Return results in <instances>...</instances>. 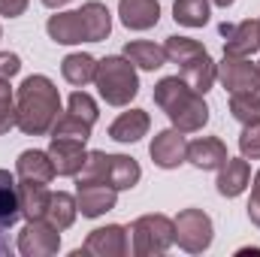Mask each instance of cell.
Masks as SVG:
<instances>
[{"instance_id": "cell-28", "label": "cell", "mask_w": 260, "mask_h": 257, "mask_svg": "<svg viewBox=\"0 0 260 257\" xmlns=\"http://www.w3.org/2000/svg\"><path fill=\"white\" fill-rule=\"evenodd\" d=\"M91 127H94V124L82 121L79 115H73V112L67 109L64 115H58V121L52 124V139H82V142H88Z\"/></svg>"}, {"instance_id": "cell-21", "label": "cell", "mask_w": 260, "mask_h": 257, "mask_svg": "<svg viewBox=\"0 0 260 257\" xmlns=\"http://www.w3.org/2000/svg\"><path fill=\"white\" fill-rule=\"evenodd\" d=\"M49 197L52 191L40 182H21L18 185V200H21V215L27 221H40L46 218V209H49Z\"/></svg>"}, {"instance_id": "cell-30", "label": "cell", "mask_w": 260, "mask_h": 257, "mask_svg": "<svg viewBox=\"0 0 260 257\" xmlns=\"http://www.w3.org/2000/svg\"><path fill=\"white\" fill-rule=\"evenodd\" d=\"M70 112L79 115V118L88 121V124L97 121V103H94L85 91H73V94H70Z\"/></svg>"}, {"instance_id": "cell-32", "label": "cell", "mask_w": 260, "mask_h": 257, "mask_svg": "<svg viewBox=\"0 0 260 257\" xmlns=\"http://www.w3.org/2000/svg\"><path fill=\"white\" fill-rule=\"evenodd\" d=\"M248 218H251V224H257V227H260V170H257V176H254V185H251V200H248Z\"/></svg>"}, {"instance_id": "cell-17", "label": "cell", "mask_w": 260, "mask_h": 257, "mask_svg": "<svg viewBox=\"0 0 260 257\" xmlns=\"http://www.w3.org/2000/svg\"><path fill=\"white\" fill-rule=\"evenodd\" d=\"M49 37L61 46H73V43H88L85 37V21H82V12H61V15H52L49 24H46Z\"/></svg>"}, {"instance_id": "cell-19", "label": "cell", "mask_w": 260, "mask_h": 257, "mask_svg": "<svg viewBox=\"0 0 260 257\" xmlns=\"http://www.w3.org/2000/svg\"><path fill=\"white\" fill-rule=\"evenodd\" d=\"M79 12H82V21H85V37H88V43H100V40L109 37V30H112V15H109V9H106L100 0H88Z\"/></svg>"}, {"instance_id": "cell-14", "label": "cell", "mask_w": 260, "mask_h": 257, "mask_svg": "<svg viewBox=\"0 0 260 257\" xmlns=\"http://www.w3.org/2000/svg\"><path fill=\"white\" fill-rule=\"evenodd\" d=\"M227 145L218 136H203L188 145V160L194 164L197 170H221L227 164Z\"/></svg>"}, {"instance_id": "cell-29", "label": "cell", "mask_w": 260, "mask_h": 257, "mask_svg": "<svg viewBox=\"0 0 260 257\" xmlns=\"http://www.w3.org/2000/svg\"><path fill=\"white\" fill-rule=\"evenodd\" d=\"M15 127V103H12V88L9 79H0V136Z\"/></svg>"}, {"instance_id": "cell-31", "label": "cell", "mask_w": 260, "mask_h": 257, "mask_svg": "<svg viewBox=\"0 0 260 257\" xmlns=\"http://www.w3.org/2000/svg\"><path fill=\"white\" fill-rule=\"evenodd\" d=\"M239 148H242L245 157L260 160V121L257 124H245L242 136H239Z\"/></svg>"}, {"instance_id": "cell-18", "label": "cell", "mask_w": 260, "mask_h": 257, "mask_svg": "<svg viewBox=\"0 0 260 257\" xmlns=\"http://www.w3.org/2000/svg\"><path fill=\"white\" fill-rule=\"evenodd\" d=\"M251 182V167L242 157H227V164L218 173V194L224 197H239Z\"/></svg>"}, {"instance_id": "cell-13", "label": "cell", "mask_w": 260, "mask_h": 257, "mask_svg": "<svg viewBox=\"0 0 260 257\" xmlns=\"http://www.w3.org/2000/svg\"><path fill=\"white\" fill-rule=\"evenodd\" d=\"M218 79L230 94L239 91H254V64L248 58H233L224 55V61L218 64Z\"/></svg>"}, {"instance_id": "cell-37", "label": "cell", "mask_w": 260, "mask_h": 257, "mask_svg": "<svg viewBox=\"0 0 260 257\" xmlns=\"http://www.w3.org/2000/svg\"><path fill=\"white\" fill-rule=\"evenodd\" d=\"M0 233H3V227H0ZM6 251H9V245H6V239L0 236V254H6Z\"/></svg>"}, {"instance_id": "cell-33", "label": "cell", "mask_w": 260, "mask_h": 257, "mask_svg": "<svg viewBox=\"0 0 260 257\" xmlns=\"http://www.w3.org/2000/svg\"><path fill=\"white\" fill-rule=\"evenodd\" d=\"M18 70H21L18 55H12V52H3V55H0V79H12Z\"/></svg>"}, {"instance_id": "cell-9", "label": "cell", "mask_w": 260, "mask_h": 257, "mask_svg": "<svg viewBox=\"0 0 260 257\" xmlns=\"http://www.w3.org/2000/svg\"><path fill=\"white\" fill-rule=\"evenodd\" d=\"M151 160L160 167V170H176L179 164L188 160V142H185V133L182 130H160L154 139H151Z\"/></svg>"}, {"instance_id": "cell-2", "label": "cell", "mask_w": 260, "mask_h": 257, "mask_svg": "<svg viewBox=\"0 0 260 257\" xmlns=\"http://www.w3.org/2000/svg\"><path fill=\"white\" fill-rule=\"evenodd\" d=\"M154 103L167 112L173 127L182 133L203 130L209 121V106L203 103V94L194 91L182 76H167L154 85Z\"/></svg>"}, {"instance_id": "cell-12", "label": "cell", "mask_w": 260, "mask_h": 257, "mask_svg": "<svg viewBox=\"0 0 260 257\" xmlns=\"http://www.w3.org/2000/svg\"><path fill=\"white\" fill-rule=\"evenodd\" d=\"M49 157H52L58 176H79V170L85 167L88 151H85L82 139H52Z\"/></svg>"}, {"instance_id": "cell-7", "label": "cell", "mask_w": 260, "mask_h": 257, "mask_svg": "<svg viewBox=\"0 0 260 257\" xmlns=\"http://www.w3.org/2000/svg\"><path fill=\"white\" fill-rule=\"evenodd\" d=\"M58 233H61V230L52 227L46 218L27 221L24 230H21V236H18V251H21L24 257H52V254H58V248H61V236H58Z\"/></svg>"}, {"instance_id": "cell-4", "label": "cell", "mask_w": 260, "mask_h": 257, "mask_svg": "<svg viewBox=\"0 0 260 257\" xmlns=\"http://www.w3.org/2000/svg\"><path fill=\"white\" fill-rule=\"evenodd\" d=\"M97 88H100V97L109 103V106H127L130 100L139 94V79H136V70L127 58H103L97 64V76H94Z\"/></svg>"}, {"instance_id": "cell-3", "label": "cell", "mask_w": 260, "mask_h": 257, "mask_svg": "<svg viewBox=\"0 0 260 257\" xmlns=\"http://www.w3.org/2000/svg\"><path fill=\"white\" fill-rule=\"evenodd\" d=\"M142 170L127 154H106V151H88L85 167L79 170L76 182H103L115 191H127L139 182Z\"/></svg>"}, {"instance_id": "cell-6", "label": "cell", "mask_w": 260, "mask_h": 257, "mask_svg": "<svg viewBox=\"0 0 260 257\" xmlns=\"http://www.w3.org/2000/svg\"><path fill=\"white\" fill-rule=\"evenodd\" d=\"M176 227V242L188 251V254H203L212 245V221L203 209H185L179 212V218L173 221Z\"/></svg>"}, {"instance_id": "cell-39", "label": "cell", "mask_w": 260, "mask_h": 257, "mask_svg": "<svg viewBox=\"0 0 260 257\" xmlns=\"http://www.w3.org/2000/svg\"><path fill=\"white\" fill-rule=\"evenodd\" d=\"M257 30H260V21H257Z\"/></svg>"}, {"instance_id": "cell-26", "label": "cell", "mask_w": 260, "mask_h": 257, "mask_svg": "<svg viewBox=\"0 0 260 257\" xmlns=\"http://www.w3.org/2000/svg\"><path fill=\"white\" fill-rule=\"evenodd\" d=\"M230 112L239 124H257L260 121V97L254 91L230 94Z\"/></svg>"}, {"instance_id": "cell-22", "label": "cell", "mask_w": 260, "mask_h": 257, "mask_svg": "<svg viewBox=\"0 0 260 257\" xmlns=\"http://www.w3.org/2000/svg\"><path fill=\"white\" fill-rule=\"evenodd\" d=\"M21 218V200H18V185L15 179L0 170V227H12L15 221Z\"/></svg>"}, {"instance_id": "cell-1", "label": "cell", "mask_w": 260, "mask_h": 257, "mask_svg": "<svg viewBox=\"0 0 260 257\" xmlns=\"http://www.w3.org/2000/svg\"><path fill=\"white\" fill-rule=\"evenodd\" d=\"M61 94L46 76H27L15 94V127L27 136H43L58 121Z\"/></svg>"}, {"instance_id": "cell-34", "label": "cell", "mask_w": 260, "mask_h": 257, "mask_svg": "<svg viewBox=\"0 0 260 257\" xmlns=\"http://www.w3.org/2000/svg\"><path fill=\"white\" fill-rule=\"evenodd\" d=\"M27 9V0H0V15L6 18H18Z\"/></svg>"}, {"instance_id": "cell-16", "label": "cell", "mask_w": 260, "mask_h": 257, "mask_svg": "<svg viewBox=\"0 0 260 257\" xmlns=\"http://www.w3.org/2000/svg\"><path fill=\"white\" fill-rule=\"evenodd\" d=\"M15 170H18V179H21V182H40V185H49V182L55 179V164H52L49 151H37V148L21 151Z\"/></svg>"}, {"instance_id": "cell-11", "label": "cell", "mask_w": 260, "mask_h": 257, "mask_svg": "<svg viewBox=\"0 0 260 257\" xmlns=\"http://www.w3.org/2000/svg\"><path fill=\"white\" fill-rule=\"evenodd\" d=\"M221 37H224V55H233V58H248L260 49L257 21L221 24Z\"/></svg>"}, {"instance_id": "cell-10", "label": "cell", "mask_w": 260, "mask_h": 257, "mask_svg": "<svg viewBox=\"0 0 260 257\" xmlns=\"http://www.w3.org/2000/svg\"><path fill=\"white\" fill-rule=\"evenodd\" d=\"M118 191L103 182H76V203L85 218H100L103 212L115 209Z\"/></svg>"}, {"instance_id": "cell-23", "label": "cell", "mask_w": 260, "mask_h": 257, "mask_svg": "<svg viewBox=\"0 0 260 257\" xmlns=\"http://www.w3.org/2000/svg\"><path fill=\"white\" fill-rule=\"evenodd\" d=\"M124 58L130 64L142 67V70H160L167 64V52L164 46H154V43H145V40H133L124 46Z\"/></svg>"}, {"instance_id": "cell-36", "label": "cell", "mask_w": 260, "mask_h": 257, "mask_svg": "<svg viewBox=\"0 0 260 257\" xmlns=\"http://www.w3.org/2000/svg\"><path fill=\"white\" fill-rule=\"evenodd\" d=\"M49 9H58V6H64V3H70V0H43Z\"/></svg>"}, {"instance_id": "cell-38", "label": "cell", "mask_w": 260, "mask_h": 257, "mask_svg": "<svg viewBox=\"0 0 260 257\" xmlns=\"http://www.w3.org/2000/svg\"><path fill=\"white\" fill-rule=\"evenodd\" d=\"M212 3H215V6H224V9H227V6H230L233 0H212Z\"/></svg>"}, {"instance_id": "cell-25", "label": "cell", "mask_w": 260, "mask_h": 257, "mask_svg": "<svg viewBox=\"0 0 260 257\" xmlns=\"http://www.w3.org/2000/svg\"><path fill=\"white\" fill-rule=\"evenodd\" d=\"M76 212H79V203H76V197H70V194L58 191L49 197V209H46V221L52 224V227H58V230H67L73 221H76Z\"/></svg>"}, {"instance_id": "cell-8", "label": "cell", "mask_w": 260, "mask_h": 257, "mask_svg": "<svg viewBox=\"0 0 260 257\" xmlns=\"http://www.w3.org/2000/svg\"><path fill=\"white\" fill-rule=\"evenodd\" d=\"M130 251L127 245V230L118 227V224H106V227H97L91 230L88 242L73 251V257H82V254H97V257H124Z\"/></svg>"}, {"instance_id": "cell-40", "label": "cell", "mask_w": 260, "mask_h": 257, "mask_svg": "<svg viewBox=\"0 0 260 257\" xmlns=\"http://www.w3.org/2000/svg\"><path fill=\"white\" fill-rule=\"evenodd\" d=\"M0 37H3V30H0Z\"/></svg>"}, {"instance_id": "cell-20", "label": "cell", "mask_w": 260, "mask_h": 257, "mask_svg": "<svg viewBox=\"0 0 260 257\" xmlns=\"http://www.w3.org/2000/svg\"><path fill=\"white\" fill-rule=\"evenodd\" d=\"M148 112H142V109H130L124 115H118L115 121H112V127H109V136L115 139V142H136V139H142L145 133H148Z\"/></svg>"}, {"instance_id": "cell-5", "label": "cell", "mask_w": 260, "mask_h": 257, "mask_svg": "<svg viewBox=\"0 0 260 257\" xmlns=\"http://www.w3.org/2000/svg\"><path fill=\"white\" fill-rule=\"evenodd\" d=\"M133 233V254L148 257V254H164L176 242V227L167 215H142L130 227Z\"/></svg>"}, {"instance_id": "cell-35", "label": "cell", "mask_w": 260, "mask_h": 257, "mask_svg": "<svg viewBox=\"0 0 260 257\" xmlns=\"http://www.w3.org/2000/svg\"><path fill=\"white\" fill-rule=\"evenodd\" d=\"M254 94L260 97V64H254Z\"/></svg>"}, {"instance_id": "cell-27", "label": "cell", "mask_w": 260, "mask_h": 257, "mask_svg": "<svg viewBox=\"0 0 260 257\" xmlns=\"http://www.w3.org/2000/svg\"><path fill=\"white\" fill-rule=\"evenodd\" d=\"M173 18L185 27H203L209 21V0H176Z\"/></svg>"}, {"instance_id": "cell-24", "label": "cell", "mask_w": 260, "mask_h": 257, "mask_svg": "<svg viewBox=\"0 0 260 257\" xmlns=\"http://www.w3.org/2000/svg\"><path fill=\"white\" fill-rule=\"evenodd\" d=\"M61 73H64V79L70 82V85L85 88V85H88V82H94V76H97V61H94L91 55L76 52V55H67V58H64Z\"/></svg>"}, {"instance_id": "cell-15", "label": "cell", "mask_w": 260, "mask_h": 257, "mask_svg": "<svg viewBox=\"0 0 260 257\" xmlns=\"http://www.w3.org/2000/svg\"><path fill=\"white\" fill-rule=\"evenodd\" d=\"M118 15H121L124 27H130V30H148L160 18V3L157 0H121Z\"/></svg>"}]
</instances>
